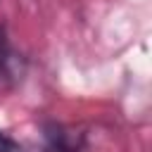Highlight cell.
Here are the masks:
<instances>
[{
  "label": "cell",
  "mask_w": 152,
  "mask_h": 152,
  "mask_svg": "<svg viewBox=\"0 0 152 152\" xmlns=\"http://www.w3.org/2000/svg\"><path fill=\"white\" fill-rule=\"evenodd\" d=\"M21 78V59L10 43L5 26H0V93L12 88Z\"/></svg>",
  "instance_id": "cell-1"
},
{
  "label": "cell",
  "mask_w": 152,
  "mask_h": 152,
  "mask_svg": "<svg viewBox=\"0 0 152 152\" xmlns=\"http://www.w3.org/2000/svg\"><path fill=\"white\" fill-rule=\"evenodd\" d=\"M0 152H50V145H38L31 140H17L7 131H0Z\"/></svg>",
  "instance_id": "cell-2"
}]
</instances>
